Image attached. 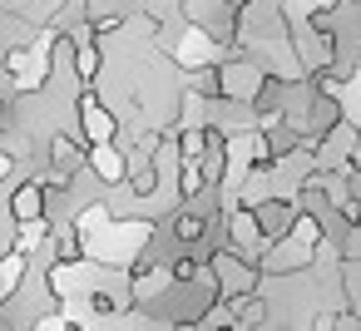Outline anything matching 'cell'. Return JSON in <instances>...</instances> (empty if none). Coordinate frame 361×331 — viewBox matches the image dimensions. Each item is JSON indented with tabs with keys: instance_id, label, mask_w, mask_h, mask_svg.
I'll return each instance as SVG.
<instances>
[{
	"instance_id": "cell-9",
	"label": "cell",
	"mask_w": 361,
	"mask_h": 331,
	"mask_svg": "<svg viewBox=\"0 0 361 331\" xmlns=\"http://www.w3.org/2000/svg\"><path fill=\"white\" fill-rule=\"evenodd\" d=\"M65 45H70V70H75V80H80V85H94L99 70H104V50H99L94 40H65Z\"/></svg>"
},
{
	"instance_id": "cell-6",
	"label": "cell",
	"mask_w": 361,
	"mask_h": 331,
	"mask_svg": "<svg viewBox=\"0 0 361 331\" xmlns=\"http://www.w3.org/2000/svg\"><path fill=\"white\" fill-rule=\"evenodd\" d=\"M25 277H30V252L25 247H6L0 252V306L25 287Z\"/></svg>"
},
{
	"instance_id": "cell-5",
	"label": "cell",
	"mask_w": 361,
	"mask_h": 331,
	"mask_svg": "<svg viewBox=\"0 0 361 331\" xmlns=\"http://www.w3.org/2000/svg\"><path fill=\"white\" fill-rule=\"evenodd\" d=\"M11 223H30V218H45L50 213V183L45 178H25L16 193H11Z\"/></svg>"
},
{
	"instance_id": "cell-8",
	"label": "cell",
	"mask_w": 361,
	"mask_h": 331,
	"mask_svg": "<svg viewBox=\"0 0 361 331\" xmlns=\"http://www.w3.org/2000/svg\"><path fill=\"white\" fill-rule=\"evenodd\" d=\"M169 232H173V242L178 247H193V242H208V232H213V223H208V213L203 208H183V213H173L169 218Z\"/></svg>"
},
{
	"instance_id": "cell-2",
	"label": "cell",
	"mask_w": 361,
	"mask_h": 331,
	"mask_svg": "<svg viewBox=\"0 0 361 331\" xmlns=\"http://www.w3.org/2000/svg\"><path fill=\"white\" fill-rule=\"evenodd\" d=\"M80 134H85V144H109V139H119V119H114V109L99 99V94H80Z\"/></svg>"
},
{
	"instance_id": "cell-3",
	"label": "cell",
	"mask_w": 361,
	"mask_h": 331,
	"mask_svg": "<svg viewBox=\"0 0 361 331\" xmlns=\"http://www.w3.org/2000/svg\"><path fill=\"white\" fill-rule=\"evenodd\" d=\"M90 173H94L104 188L124 183V178H129V149H124L119 139H109V144H90Z\"/></svg>"
},
{
	"instance_id": "cell-4",
	"label": "cell",
	"mask_w": 361,
	"mask_h": 331,
	"mask_svg": "<svg viewBox=\"0 0 361 331\" xmlns=\"http://www.w3.org/2000/svg\"><path fill=\"white\" fill-rule=\"evenodd\" d=\"M252 213H257L262 237H267V242H277V237H287V232H292V223H297V213H302V208H297V198L287 203V198H272V193H267L262 203H252Z\"/></svg>"
},
{
	"instance_id": "cell-1",
	"label": "cell",
	"mask_w": 361,
	"mask_h": 331,
	"mask_svg": "<svg viewBox=\"0 0 361 331\" xmlns=\"http://www.w3.org/2000/svg\"><path fill=\"white\" fill-rule=\"evenodd\" d=\"M262 80H267V70H262L252 55H233V60L223 65V94L238 99V104H252V94L262 89Z\"/></svg>"
},
{
	"instance_id": "cell-7",
	"label": "cell",
	"mask_w": 361,
	"mask_h": 331,
	"mask_svg": "<svg viewBox=\"0 0 361 331\" xmlns=\"http://www.w3.org/2000/svg\"><path fill=\"white\" fill-rule=\"evenodd\" d=\"M85 163H90V144H75V134H65V129L50 134V168H60V173L75 178Z\"/></svg>"
},
{
	"instance_id": "cell-10",
	"label": "cell",
	"mask_w": 361,
	"mask_h": 331,
	"mask_svg": "<svg viewBox=\"0 0 361 331\" xmlns=\"http://www.w3.org/2000/svg\"><path fill=\"white\" fill-rule=\"evenodd\" d=\"M203 193H208L203 163H198V158H183V154H178V198H183V203H198Z\"/></svg>"
},
{
	"instance_id": "cell-11",
	"label": "cell",
	"mask_w": 361,
	"mask_h": 331,
	"mask_svg": "<svg viewBox=\"0 0 361 331\" xmlns=\"http://www.w3.org/2000/svg\"><path fill=\"white\" fill-rule=\"evenodd\" d=\"M11 168H16V158H11L6 149H0V183H6V178H11Z\"/></svg>"
}]
</instances>
